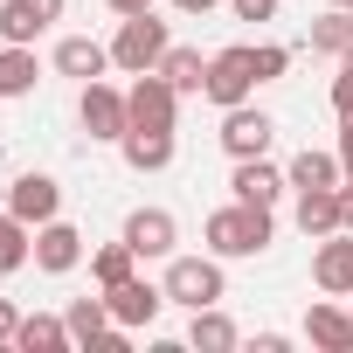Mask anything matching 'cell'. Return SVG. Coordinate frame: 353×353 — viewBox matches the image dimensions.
<instances>
[{"label": "cell", "mask_w": 353, "mask_h": 353, "mask_svg": "<svg viewBox=\"0 0 353 353\" xmlns=\"http://www.w3.org/2000/svg\"><path fill=\"white\" fill-rule=\"evenodd\" d=\"M270 236H277V222H270V208H256V201H229V208L208 215V250H215V256H263Z\"/></svg>", "instance_id": "cell-1"}, {"label": "cell", "mask_w": 353, "mask_h": 353, "mask_svg": "<svg viewBox=\"0 0 353 353\" xmlns=\"http://www.w3.org/2000/svg\"><path fill=\"white\" fill-rule=\"evenodd\" d=\"M173 49V35H166V21L159 14H125L118 21V35H111V63L125 70V77H145V70H159V56Z\"/></svg>", "instance_id": "cell-2"}, {"label": "cell", "mask_w": 353, "mask_h": 353, "mask_svg": "<svg viewBox=\"0 0 353 353\" xmlns=\"http://www.w3.org/2000/svg\"><path fill=\"white\" fill-rule=\"evenodd\" d=\"M222 298H229V284H222L215 256H166V305L201 312V305H222Z\"/></svg>", "instance_id": "cell-3"}, {"label": "cell", "mask_w": 353, "mask_h": 353, "mask_svg": "<svg viewBox=\"0 0 353 353\" xmlns=\"http://www.w3.org/2000/svg\"><path fill=\"white\" fill-rule=\"evenodd\" d=\"M125 104H132V132H173V125H181V90H173L159 70H145L125 90Z\"/></svg>", "instance_id": "cell-4"}, {"label": "cell", "mask_w": 353, "mask_h": 353, "mask_svg": "<svg viewBox=\"0 0 353 353\" xmlns=\"http://www.w3.org/2000/svg\"><path fill=\"white\" fill-rule=\"evenodd\" d=\"M77 118H83V132H90V139H104V145H118V139L132 132V104H125V90H111L104 77H97V83H83Z\"/></svg>", "instance_id": "cell-5"}, {"label": "cell", "mask_w": 353, "mask_h": 353, "mask_svg": "<svg viewBox=\"0 0 353 353\" xmlns=\"http://www.w3.org/2000/svg\"><path fill=\"white\" fill-rule=\"evenodd\" d=\"M250 90H256V56H250L243 42L222 49V56H208V90H201L208 104L229 111V104H250Z\"/></svg>", "instance_id": "cell-6"}, {"label": "cell", "mask_w": 353, "mask_h": 353, "mask_svg": "<svg viewBox=\"0 0 353 353\" xmlns=\"http://www.w3.org/2000/svg\"><path fill=\"white\" fill-rule=\"evenodd\" d=\"M270 139H277L270 111H250V104H229V111H222V152H229V159H263Z\"/></svg>", "instance_id": "cell-7"}, {"label": "cell", "mask_w": 353, "mask_h": 353, "mask_svg": "<svg viewBox=\"0 0 353 353\" xmlns=\"http://www.w3.org/2000/svg\"><path fill=\"white\" fill-rule=\"evenodd\" d=\"M312 284H319L325 298H353V229H332V236H319Z\"/></svg>", "instance_id": "cell-8"}, {"label": "cell", "mask_w": 353, "mask_h": 353, "mask_svg": "<svg viewBox=\"0 0 353 353\" xmlns=\"http://www.w3.org/2000/svg\"><path fill=\"white\" fill-rule=\"evenodd\" d=\"M70 0H0V42H35L63 21Z\"/></svg>", "instance_id": "cell-9"}, {"label": "cell", "mask_w": 353, "mask_h": 353, "mask_svg": "<svg viewBox=\"0 0 353 353\" xmlns=\"http://www.w3.org/2000/svg\"><path fill=\"white\" fill-rule=\"evenodd\" d=\"M8 208H14L28 229H42V222H56V215H63V188L49 181V173H21V181L8 188Z\"/></svg>", "instance_id": "cell-10"}, {"label": "cell", "mask_w": 353, "mask_h": 353, "mask_svg": "<svg viewBox=\"0 0 353 353\" xmlns=\"http://www.w3.org/2000/svg\"><path fill=\"white\" fill-rule=\"evenodd\" d=\"M104 298H111V319L139 332V325H152V319H159V305H166V284H145V277H125V284H111Z\"/></svg>", "instance_id": "cell-11"}, {"label": "cell", "mask_w": 353, "mask_h": 353, "mask_svg": "<svg viewBox=\"0 0 353 353\" xmlns=\"http://www.w3.org/2000/svg\"><path fill=\"white\" fill-rule=\"evenodd\" d=\"M125 243L139 256H173V243H181V222H173L166 208H132L125 215Z\"/></svg>", "instance_id": "cell-12"}, {"label": "cell", "mask_w": 353, "mask_h": 353, "mask_svg": "<svg viewBox=\"0 0 353 353\" xmlns=\"http://www.w3.org/2000/svg\"><path fill=\"white\" fill-rule=\"evenodd\" d=\"M83 263V236L56 215V222H42L35 229V270H49V277H63V270H77Z\"/></svg>", "instance_id": "cell-13"}, {"label": "cell", "mask_w": 353, "mask_h": 353, "mask_svg": "<svg viewBox=\"0 0 353 353\" xmlns=\"http://www.w3.org/2000/svg\"><path fill=\"white\" fill-rule=\"evenodd\" d=\"M111 70V49L90 42V35H63L56 42V77H77V83H97Z\"/></svg>", "instance_id": "cell-14"}, {"label": "cell", "mask_w": 353, "mask_h": 353, "mask_svg": "<svg viewBox=\"0 0 353 353\" xmlns=\"http://www.w3.org/2000/svg\"><path fill=\"white\" fill-rule=\"evenodd\" d=\"M229 188H236V201H256V208H277V194L291 188L284 173L270 166V159H236V173H229Z\"/></svg>", "instance_id": "cell-15"}, {"label": "cell", "mask_w": 353, "mask_h": 353, "mask_svg": "<svg viewBox=\"0 0 353 353\" xmlns=\"http://www.w3.org/2000/svg\"><path fill=\"white\" fill-rule=\"evenodd\" d=\"M305 339H312L319 353H353V312L312 305V312H305Z\"/></svg>", "instance_id": "cell-16"}, {"label": "cell", "mask_w": 353, "mask_h": 353, "mask_svg": "<svg viewBox=\"0 0 353 353\" xmlns=\"http://www.w3.org/2000/svg\"><path fill=\"white\" fill-rule=\"evenodd\" d=\"M118 152H125L132 173H166L173 166V132H125Z\"/></svg>", "instance_id": "cell-17"}, {"label": "cell", "mask_w": 353, "mask_h": 353, "mask_svg": "<svg viewBox=\"0 0 353 353\" xmlns=\"http://www.w3.org/2000/svg\"><path fill=\"white\" fill-rule=\"evenodd\" d=\"M236 339H243V332H236V319H229L222 305H201V312L188 319V346H194V353H229Z\"/></svg>", "instance_id": "cell-18"}, {"label": "cell", "mask_w": 353, "mask_h": 353, "mask_svg": "<svg viewBox=\"0 0 353 353\" xmlns=\"http://www.w3.org/2000/svg\"><path fill=\"white\" fill-rule=\"evenodd\" d=\"M159 77H166L173 90H181V97H201V90H208V56H201V49H181V42H173V49L159 56Z\"/></svg>", "instance_id": "cell-19"}, {"label": "cell", "mask_w": 353, "mask_h": 353, "mask_svg": "<svg viewBox=\"0 0 353 353\" xmlns=\"http://www.w3.org/2000/svg\"><path fill=\"white\" fill-rule=\"evenodd\" d=\"M14 346H21V353H63V346H77V339H70V319L21 312V332H14Z\"/></svg>", "instance_id": "cell-20"}, {"label": "cell", "mask_w": 353, "mask_h": 353, "mask_svg": "<svg viewBox=\"0 0 353 353\" xmlns=\"http://www.w3.org/2000/svg\"><path fill=\"white\" fill-rule=\"evenodd\" d=\"M284 181H291L298 194H305V188H339V181H346V166H339V152H312V145H305V152L284 166Z\"/></svg>", "instance_id": "cell-21"}, {"label": "cell", "mask_w": 353, "mask_h": 353, "mask_svg": "<svg viewBox=\"0 0 353 353\" xmlns=\"http://www.w3.org/2000/svg\"><path fill=\"white\" fill-rule=\"evenodd\" d=\"M298 229L319 243V236H332L339 229V188H305L298 194Z\"/></svg>", "instance_id": "cell-22"}, {"label": "cell", "mask_w": 353, "mask_h": 353, "mask_svg": "<svg viewBox=\"0 0 353 353\" xmlns=\"http://www.w3.org/2000/svg\"><path fill=\"white\" fill-rule=\"evenodd\" d=\"M63 319H70V339H77V346H97V339L118 325V319H111V298H77Z\"/></svg>", "instance_id": "cell-23"}, {"label": "cell", "mask_w": 353, "mask_h": 353, "mask_svg": "<svg viewBox=\"0 0 353 353\" xmlns=\"http://www.w3.org/2000/svg\"><path fill=\"white\" fill-rule=\"evenodd\" d=\"M21 263H35V229H28L14 208H0V277L21 270Z\"/></svg>", "instance_id": "cell-24"}, {"label": "cell", "mask_w": 353, "mask_h": 353, "mask_svg": "<svg viewBox=\"0 0 353 353\" xmlns=\"http://www.w3.org/2000/svg\"><path fill=\"white\" fill-rule=\"evenodd\" d=\"M35 49L28 42H8V49H0V97H28L35 90Z\"/></svg>", "instance_id": "cell-25"}, {"label": "cell", "mask_w": 353, "mask_h": 353, "mask_svg": "<svg viewBox=\"0 0 353 353\" xmlns=\"http://www.w3.org/2000/svg\"><path fill=\"white\" fill-rule=\"evenodd\" d=\"M90 277H97L104 291H111V284H125V277H139V250H132L125 236H118V243H104V250L90 256Z\"/></svg>", "instance_id": "cell-26"}, {"label": "cell", "mask_w": 353, "mask_h": 353, "mask_svg": "<svg viewBox=\"0 0 353 353\" xmlns=\"http://www.w3.org/2000/svg\"><path fill=\"white\" fill-rule=\"evenodd\" d=\"M312 49L319 56H346L353 49V8H332L325 21H312Z\"/></svg>", "instance_id": "cell-27"}, {"label": "cell", "mask_w": 353, "mask_h": 353, "mask_svg": "<svg viewBox=\"0 0 353 353\" xmlns=\"http://www.w3.org/2000/svg\"><path fill=\"white\" fill-rule=\"evenodd\" d=\"M250 56H256V83H270V77L291 70V49H277V42H263V49H250Z\"/></svg>", "instance_id": "cell-28"}, {"label": "cell", "mask_w": 353, "mask_h": 353, "mask_svg": "<svg viewBox=\"0 0 353 353\" xmlns=\"http://www.w3.org/2000/svg\"><path fill=\"white\" fill-rule=\"evenodd\" d=\"M332 111H339V118L353 111V49L339 56V77H332Z\"/></svg>", "instance_id": "cell-29"}, {"label": "cell", "mask_w": 353, "mask_h": 353, "mask_svg": "<svg viewBox=\"0 0 353 353\" xmlns=\"http://www.w3.org/2000/svg\"><path fill=\"white\" fill-rule=\"evenodd\" d=\"M14 332H21V305L0 298V346H14Z\"/></svg>", "instance_id": "cell-30"}, {"label": "cell", "mask_w": 353, "mask_h": 353, "mask_svg": "<svg viewBox=\"0 0 353 353\" xmlns=\"http://www.w3.org/2000/svg\"><path fill=\"white\" fill-rule=\"evenodd\" d=\"M277 0H236V21H270Z\"/></svg>", "instance_id": "cell-31"}, {"label": "cell", "mask_w": 353, "mask_h": 353, "mask_svg": "<svg viewBox=\"0 0 353 353\" xmlns=\"http://www.w3.org/2000/svg\"><path fill=\"white\" fill-rule=\"evenodd\" d=\"M339 166H346V181H353V111L339 118Z\"/></svg>", "instance_id": "cell-32"}, {"label": "cell", "mask_w": 353, "mask_h": 353, "mask_svg": "<svg viewBox=\"0 0 353 353\" xmlns=\"http://www.w3.org/2000/svg\"><path fill=\"white\" fill-rule=\"evenodd\" d=\"M104 8H111V14L125 21V14H152V0H104Z\"/></svg>", "instance_id": "cell-33"}, {"label": "cell", "mask_w": 353, "mask_h": 353, "mask_svg": "<svg viewBox=\"0 0 353 353\" xmlns=\"http://www.w3.org/2000/svg\"><path fill=\"white\" fill-rule=\"evenodd\" d=\"M339 229H353V181H339Z\"/></svg>", "instance_id": "cell-34"}, {"label": "cell", "mask_w": 353, "mask_h": 353, "mask_svg": "<svg viewBox=\"0 0 353 353\" xmlns=\"http://www.w3.org/2000/svg\"><path fill=\"white\" fill-rule=\"evenodd\" d=\"M173 8H188V14H208V8H215V0H173Z\"/></svg>", "instance_id": "cell-35"}, {"label": "cell", "mask_w": 353, "mask_h": 353, "mask_svg": "<svg viewBox=\"0 0 353 353\" xmlns=\"http://www.w3.org/2000/svg\"><path fill=\"white\" fill-rule=\"evenodd\" d=\"M332 8H353V0H332Z\"/></svg>", "instance_id": "cell-36"}, {"label": "cell", "mask_w": 353, "mask_h": 353, "mask_svg": "<svg viewBox=\"0 0 353 353\" xmlns=\"http://www.w3.org/2000/svg\"><path fill=\"white\" fill-rule=\"evenodd\" d=\"M346 312H353V298H346Z\"/></svg>", "instance_id": "cell-37"}]
</instances>
